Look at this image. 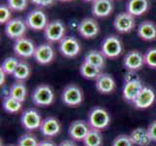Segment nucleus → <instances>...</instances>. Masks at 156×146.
Masks as SVG:
<instances>
[{"label": "nucleus", "mask_w": 156, "mask_h": 146, "mask_svg": "<svg viewBox=\"0 0 156 146\" xmlns=\"http://www.w3.org/2000/svg\"><path fill=\"white\" fill-rule=\"evenodd\" d=\"M87 123L91 129L103 131L111 124V115L104 107L95 106L91 108L87 114Z\"/></svg>", "instance_id": "1"}, {"label": "nucleus", "mask_w": 156, "mask_h": 146, "mask_svg": "<svg viewBox=\"0 0 156 146\" xmlns=\"http://www.w3.org/2000/svg\"><path fill=\"white\" fill-rule=\"evenodd\" d=\"M31 99L36 106L46 107L52 104L55 101V93L49 85L41 84L32 92Z\"/></svg>", "instance_id": "2"}, {"label": "nucleus", "mask_w": 156, "mask_h": 146, "mask_svg": "<svg viewBox=\"0 0 156 146\" xmlns=\"http://www.w3.org/2000/svg\"><path fill=\"white\" fill-rule=\"evenodd\" d=\"M61 99L65 105L69 107H77L83 101V90L75 84H70L63 89L61 93Z\"/></svg>", "instance_id": "3"}, {"label": "nucleus", "mask_w": 156, "mask_h": 146, "mask_svg": "<svg viewBox=\"0 0 156 146\" xmlns=\"http://www.w3.org/2000/svg\"><path fill=\"white\" fill-rule=\"evenodd\" d=\"M123 47L120 39L115 35H110L102 41L101 52L106 58H116L122 53Z\"/></svg>", "instance_id": "4"}, {"label": "nucleus", "mask_w": 156, "mask_h": 146, "mask_svg": "<svg viewBox=\"0 0 156 146\" xmlns=\"http://www.w3.org/2000/svg\"><path fill=\"white\" fill-rule=\"evenodd\" d=\"M66 28L60 20H55L50 21L46 28L44 29V35L47 41L52 42H60L65 35Z\"/></svg>", "instance_id": "5"}, {"label": "nucleus", "mask_w": 156, "mask_h": 146, "mask_svg": "<svg viewBox=\"0 0 156 146\" xmlns=\"http://www.w3.org/2000/svg\"><path fill=\"white\" fill-rule=\"evenodd\" d=\"M42 116L34 108H29L23 112L20 117V123L25 131L32 132L38 129L42 124Z\"/></svg>", "instance_id": "6"}, {"label": "nucleus", "mask_w": 156, "mask_h": 146, "mask_svg": "<svg viewBox=\"0 0 156 146\" xmlns=\"http://www.w3.org/2000/svg\"><path fill=\"white\" fill-rule=\"evenodd\" d=\"M80 50H82L80 43L74 36H65L59 42V52L65 58H76L80 54Z\"/></svg>", "instance_id": "7"}, {"label": "nucleus", "mask_w": 156, "mask_h": 146, "mask_svg": "<svg viewBox=\"0 0 156 146\" xmlns=\"http://www.w3.org/2000/svg\"><path fill=\"white\" fill-rule=\"evenodd\" d=\"M25 23L27 28H31L32 30L40 31L46 28L49 21H48L46 14L42 10L35 9L27 14L25 18Z\"/></svg>", "instance_id": "8"}, {"label": "nucleus", "mask_w": 156, "mask_h": 146, "mask_svg": "<svg viewBox=\"0 0 156 146\" xmlns=\"http://www.w3.org/2000/svg\"><path fill=\"white\" fill-rule=\"evenodd\" d=\"M26 29H27V25H26L25 21L20 18L11 19L5 24V33L10 39L14 40L24 37Z\"/></svg>", "instance_id": "9"}, {"label": "nucleus", "mask_w": 156, "mask_h": 146, "mask_svg": "<svg viewBox=\"0 0 156 146\" xmlns=\"http://www.w3.org/2000/svg\"><path fill=\"white\" fill-rule=\"evenodd\" d=\"M13 50L18 57L29 58L34 56L36 46L31 39L27 37H21L20 39L15 40Z\"/></svg>", "instance_id": "10"}, {"label": "nucleus", "mask_w": 156, "mask_h": 146, "mask_svg": "<svg viewBox=\"0 0 156 146\" xmlns=\"http://www.w3.org/2000/svg\"><path fill=\"white\" fill-rule=\"evenodd\" d=\"M144 88L142 81L140 80L139 77L133 78L130 80H126L124 86L122 89V97L123 99L127 102L133 103L134 100L140 94V92Z\"/></svg>", "instance_id": "11"}, {"label": "nucleus", "mask_w": 156, "mask_h": 146, "mask_svg": "<svg viewBox=\"0 0 156 146\" xmlns=\"http://www.w3.org/2000/svg\"><path fill=\"white\" fill-rule=\"evenodd\" d=\"M90 126L87 121L83 120H75L70 124L68 129L69 137L74 141H83L85 137L87 136L90 131Z\"/></svg>", "instance_id": "12"}, {"label": "nucleus", "mask_w": 156, "mask_h": 146, "mask_svg": "<svg viewBox=\"0 0 156 146\" xmlns=\"http://www.w3.org/2000/svg\"><path fill=\"white\" fill-rule=\"evenodd\" d=\"M136 25L134 16L128 12H121L115 16L114 20V28L119 33H128L134 29Z\"/></svg>", "instance_id": "13"}, {"label": "nucleus", "mask_w": 156, "mask_h": 146, "mask_svg": "<svg viewBox=\"0 0 156 146\" xmlns=\"http://www.w3.org/2000/svg\"><path fill=\"white\" fill-rule=\"evenodd\" d=\"M99 24L92 18H84L80 21L78 31L80 36L87 39H92L99 33Z\"/></svg>", "instance_id": "14"}, {"label": "nucleus", "mask_w": 156, "mask_h": 146, "mask_svg": "<svg viewBox=\"0 0 156 146\" xmlns=\"http://www.w3.org/2000/svg\"><path fill=\"white\" fill-rule=\"evenodd\" d=\"M144 63V57L141 52L133 50L126 53L123 58V66L128 71L136 72L137 70L141 69Z\"/></svg>", "instance_id": "15"}, {"label": "nucleus", "mask_w": 156, "mask_h": 146, "mask_svg": "<svg viewBox=\"0 0 156 146\" xmlns=\"http://www.w3.org/2000/svg\"><path fill=\"white\" fill-rule=\"evenodd\" d=\"M55 56V53L52 46L50 43H44V44H41L38 47H36L33 58L41 66H46V64H49L53 61Z\"/></svg>", "instance_id": "16"}, {"label": "nucleus", "mask_w": 156, "mask_h": 146, "mask_svg": "<svg viewBox=\"0 0 156 146\" xmlns=\"http://www.w3.org/2000/svg\"><path fill=\"white\" fill-rule=\"evenodd\" d=\"M39 129L44 137L48 138L55 137L61 132V124L55 117H47L43 119Z\"/></svg>", "instance_id": "17"}, {"label": "nucleus", "mask_w": 156, "mask_h": 146, "mask_svg": "<svg viewBox=\"0 0 156 146\" xmlns=\"http://www.w3.org/2000/svg\"><path fill=\"white\" fill-rule=\"evenodd\" d=\"M156 95L154 91L149 87H144L134 100L133 104L138 109H147L154 103Z\"/></svg>", "instance_id": "18"}, {"label": "nucleus", "mask_w": 156, "mask_h": 146, "mask_svg": "<svg viewBox=\"0 0 156 146\" xmlns=\"http://www.w3.org/2000/svg\"><path fill=\"white\" fill-rule=\"evenodd\" d=\"M95 87L100 94L109 95L115 89V81L111 74L102 72L95 80Z\"/></svg>", "instance_id": "19"}, {"label": "nucleus", "mask_w": 156, "mask_h": 146, "mask_svg": "<svg viewBox=\"0 0 156 146\" xmlns=\"http://www.w3.org/2000/svg\"><path fill=\"white\" fill-rule=\"evenodd\" d=\"M114 10L112 0H95L92 2L91 12L97 18L108 17Z\"/></svg>", "instance_id": "20"}, {"label": "nucleus", "mask_w": 156, "mask_h": 146, "mask_svg": "<svg viewBox=\"0 0 156 146\" xmlns=\"http://www.w3.org/2000/svg\"><path fill=\"white\" fill-rule=\"evenodd\" d=\"M138 35L144 41H153L156 39V25L151 21H144L138 26Z\"/></svg>", "instance_id": "21"}, {"label": "nucleus", "mask_w": 156, "mask_h": 146, "mask_svg": "<svg viewBox=\"0 0 156 146\" xmlns=\"http://www.w3.org/2000/svg\"><path fill=\"white\" fill-rule=\"evenodd\" d=\"M134 145L137 146H148L152 142L151 138L149 137L147 129L144 128H137L129 134Z\"/></svg>", "instance_id": "22"}, {"label": "nucleus", "mask_w": 156, "mask_h": 146, "mask_svg": "<svg viewBox=\"0 0 156 146\" xmlns=\"http://www.w3.org/2000/svg\"><path fill=\"white\" fill-rule=\"evenodd\" d=\"M148 7V0H128L126 4V12L134 17H138L146 13Z\"/></svg>", "instance_id": "23"}, {"label": "nucleus", "mask_w": 156, "mask_h": 146, "mask_svg": "<svg viewBox=\"0 0 156 146\" xmlns=\"http://www.w3.org/2000/svg\"><path fill=\"white\" fill-rule=\"evenodd\" d=\"M83 62L91 64V66H94L102 70L106 66V57L103 55V53L101 51L90 50L85 55Z\"/></svg>", "instance_id": "24"}, {"label": "nucleus", "mask_w": 156, "mask_h": 146, "mask_svg": "<svg viewBox=\"0 0 156 146\" xmlns=\"http://www.w3.org/2000/svg\"><path fill=\"white\" fill-rule=\"evenodd\" d=\"M8 95L13 96L14 99H18L20 102H23L27 96V88L24 84V82H21V81H17L12 86L10 87Z\"/></svg>", "instance_id": "25"}, {"label": "nucleus", "mask_w": 156, "mask_h": 146, "mask_svg": "<svg viewBox=\"0 0 156 146\" xmlns=\"http://www.w3.org/2000/svg\"><path fill=\"white\" fill-rule=\"evenodd\" d=\"M2 106L3 109L10 113V114H16L20 111L21 107H23V102L19 101L18 99H14L13 96L9 95H5L2 100Z\"/></svg>", "instance_id": "26"}, {"label": "nucleus", "mask_w": 156, "mask_h": 146, "mask_svg": "<svg viewBox=\"0 0 156 146\" xmlns=\"http://www.w3.org/2000/svg\"><path fill=\"white\" fill-rule=\"evenodd\" d=\"M80 73L83 78L87 80H96V78L102 73V71H101V69L97 68L96 66H91V64L83 62L80 64Z\"/></svg>", "instance_id": "27"}, {"label": "nucleus", "mask_w": 156, "mask_h": 146, "mask_svg": "<svg viewBox=\"0 0 156 146\" xmlns=\"http://www.w3.org/2000/svg\"><path fill=\"white\" fill-rule=\"evenodd\" d=\"M84 146H102L103 145V136H102L101 131L95 129H90L87 136L83 139Z\"/></svg>", "instance_id": "28"}, {"label": "nucleus", "mask_w": 156, "mask_h": 146, "mask_svg": "<svg viewBox=\"0 0 156 146\" xmlns=\"http://www.w3.org/2000/svg\"><path fill=\"white\" fill-rule=\"evenodd\" d=\"M30 74H31V68L28 66V63L25 62H20L19 66H17L13 74V76L17 81L24 82L25 80H27L29 78Z\"/></svg>", "instance_id": "29"}, {"label": "nucleus", "mask_w": 156, "mask_h": 146, "mask_svg": "<svg viewBox=\"0 0 156 146\" xmlns=\"http://www.w3.org/2000/svg\"><path fill=\"white\" fill-rule=\"evenodd\" d=\"M19 63H20V61L17 58L9 57L4 59L0 68H1L7 75H10V74L13 75L16 68H17V66H19Z\"/></svg>", "instance_id": "30"}, {"label": "nucleus", "mask_w": 156, "mask_h": 146, "mask_svg": "<svg viewBox=\"0 0 156 146\" xmlns=\"http://www.w3.org/2000/svg\"><path fill=\"white\" fill-rule=\"evenodd\" d=\"M39 141L35 134L26 133L20 136L18 139V146H38Z\"/></svg>", "instance_id": "31"}, {"label": "nucleus", "mask_w": 156, "mask_h": 146, "mask_svg": "<svg viewBox=\"0 0 156 146\" xmlns=\"http://www.w3.org/2000/svg\"><path fill=\"white\" fill-rule=\"evenodd\" d=\"M7 4L11 10L21 12L27 8L28 0H7Z\"/></svg>", "instance_id": "32"}, {"label": "nucleus", "mask_w": 156, "mask_h": 146, "mask_svg": "<svg viewBox=\"0 0 156 146\" xmlns=\"http://www.w3.org/2000/svg\"><path fill=\"white\" fill-rule=\"evenodd\" d=\"M144 63L151 68H156V48L148 49L144 55Z\"/></svg>", "instance_id": "33"}, {"label": "nucleus", "mask_w": 156, "mask_h": 146, "mask_svg": "<svg viewBox=\"0 0 156 146\" xmlns=\"http://www.w3.org/2000/svg\"><path fill=\"white\" fill-rule=\"evenodd\" d=\"M112 146H134V144L130 138V136L119 134L114 139Z\"/></svg>", "instance_id": "34"}, {"label": "nucleus", "mask_w": 156, "mask_h": 146, "mask_svg": "<svg viewBox=\"0 0 156 146\" xmlns=\"http://www.w3.org/2000/svg\"><path fill=\"white\" fill-rule=\"evenodd\" d=\"M11 16H12V11H11L8 5H1L0 6V23H1V24H6L11 20Z\"/></svg>", "instance_id": "35"}, {"label": "nucleus", "mask_w": 156, "mask_h": 146, "mask_svg": "<svg viewBox=\"0 0 156 146\" xmlns=\"http://www.w3.org/2000/svg\"><path fill=\"white\" fill-rule=\"evenodd\" d=\"M147 132L152 141L156 142V120L149 124V126L147 127Z\"/></svg>", "instance_id": "36"}, {"label": "nucleus", "mask_w": 156, "mask_h": 146, "mask_svg": "<svg viewBox=\"0 0 156 146\" xmlns=\"http://www.w3.org/2000/svg\"><path fill=\"white\" fill-rule=\"evenodd\" d=\"M31 3H33L37 6H42V7H46V6H50L52 5L55 2V0H30Z\"/></svg>", "instance_id": "37"}, {"label": "nucleus", "mask_w": 156, "mask_h": 146, "mask_svg": "<svg viewBox=\"0 0 156 146\" xmlns=\"http://www.w3.org/2000/svg\"><path fill=\"white\" fill-rule=\"evenodd\" d=\"M57 146H78L76 141H74L73 139H65L61 141Z\"/></svg>", "instance_id": "38"}, {"label": "nucleus", "mask_w": 156, "mask_h": 146, "mask_svg": "<svg viewBox=\"0 0 156 146\" xmlns=\"http://www.w3.org/2000/svg\"><path fill=\"white\" fill-rule=\"evenodd\" d=\"M38 146H57V145L51 139H44L39 141Z\"/></svg>", "instance_id": "39"}, {"label": "nucleus", "mask_w": 156, "mask_h": 146, "mask_svg": "<svg viewBox=\"0 0 156 146\" xmlns=\"http://www.w3.org/2000/svg\"><path fill=\"white\" fill-rule=\"evenodd\" d=\"M6 73H5L3 70L0 68V85L3 86L5 84V81H6Z\"/></svg>", "instance_id": "40"}, {"label": "nucleus", "mask_w": 156, "mask_h": 146, "mask_svg": "<svg viewBox=\"0 0 156 146\" xmlns=\"http://www.w3.org/2000/svg\"><path fill=\"white\" fill-rule=\"evenodd\" d=\"M84 1H87V2H94L95 0H84Z\"/></svg>", "instance_id": "41"}, {"label": "nucleus", "mask_w": 156, "mask_h": 146, "mask_svg": "<svg viewBox=\"0 0 156 146\" xmlns=\"http://www.w3.org/2000/svg\"><path fill=\"white\" fill-rule=\"evenodd\" d=\"M59 1H63V2H68V1H71V0H59Z\"/></svg>", "instance_id": "42"}, {"label": "nucleus", "mask_w": 156, "mask_h": 146, "mask_svg": "<svg viewBox=\"0 0 156 146\" xmlns=\"http://www.w3.org/2000/svg\"><path fill=\"white\" fill-rule=\"evenodd\" d=\"M5 146H18V145H14V144H8V145H5Z\"/></svg>", "instance_id": "43"}]
</instances>
